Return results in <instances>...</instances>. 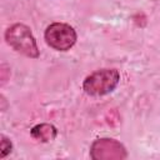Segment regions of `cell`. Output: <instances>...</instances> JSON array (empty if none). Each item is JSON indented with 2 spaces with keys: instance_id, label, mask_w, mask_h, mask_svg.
I'll use <instances>...</instances> for the list:
<instances>
[{
  "instance_id": "cell-1",
  "label": "cell",
  "mask_w": 160,
  "mask_h": 160,
  "mask_svg": "<svg viewBox=\"0 0 160 160\" xmlns=\"http://www.w3.org/2000/svg\"><path fill=\"white\" fill-rule=\"evenodd\" d=\"M5 40L9 46H11L15 51L19 54L30 58L36 59L39 58V48L35 36L32 35L29 26L25 24H12L9 26L5 31Z\"/></svg>"
},
{
  "instance_id": "cell-2",
  "label": "cell",
  "mask_w": 160,
  "mask_h": 160,
  "mask_svg": "<svg viewBox=\"0 0 160 160\" xmlns=\"http://www.w3.org/2000/svg\"><path fill=\"white\" fill-rule=\"evenodd\" d=\"M120 82L116 69H99L88 75L82 81V90L90 96H104L112 92Z\"/></svg>"
},
{
  "instance_id": "cell-3",
  "label": "cell",
  "mask_w": 160,
  "mask_h": 160,
  "mask_svg": "<svg viewBox=\"0 0 160 160\" xmlns=\"http://www.w3.org/2000/svg\"><path fill=\"white\" fill-rule=\"evenodd\" d=\"M44 38L51 49L56 51H68L75 45L78 35L75 29L69 24L52 22L46 28Z\"/></svg>"
},
{
  "instance_id": "cell-4",
  "label": "cell",
  "mask_w": 160,
  "mask_h": 160,
  "mask_svg": "<svg viewBox=\"0 0 160 160\" xmlns=\"http://www.w3.org/2000/svg\"><path fill=\"white\" fill-rule=\"evenodd\" d=\"M90 158L92 160H122L128 158V151L120 141L111 138H100L92 141Z\"/></svg>"
},
{
  "instance_id": "cell-5",
  "label": "cell",
  "mask_w": 160,
  "mask_h": 160,
  "mask_svg": "<svg viewBox=\"0 0 160 160\" xmlns=\"http://www.w3.org/2000/svg\"><path fill=\"white\" fill-rule=\"evenodd\" d=\"M30 134L34 139H36L41 142H49V141H52L56 138L58 130L52 124L41 122V124L35 125L30 130Z\"/></svg>"
},
{
  "instance_id": "cell-6",
  "label": "cell",
  "mask_w": 160,
  "mask_h": 160,
  "mask_svg": "<svg viewBox=\"0 0 160 160\" xmlns=\"http://www.w3.org/2000/svg\"><path fill=\"white\" fill-rule=\"evenodd\" d=\"M12 150V142L4 134L0 135V159L6 158Z\"/></svg>"
}]
</instances>
